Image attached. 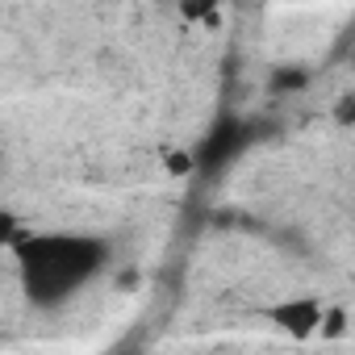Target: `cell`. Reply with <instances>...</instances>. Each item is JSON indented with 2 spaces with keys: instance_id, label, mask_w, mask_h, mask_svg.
Masks as SVG:
<instances>
[{
  "instance_id": "6da1fadb",
  "label": "cell",
  "mask_w": 355,
  "mask_h": 355,
  "mask_svg": "<svg viewBox=\"0 0 355 355\" xmlns=\"http://www.w3.org/2000/svg\"><path fill=\"white\" fill-rule=\"evenodd\" d=\"M284 334H293V338H309V334H318L322 330V322H326V309L318 305V301H305V297H297V301H280L272 313H268Z\"/></svg>"
}]
</instances>
